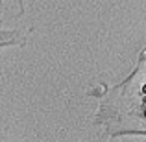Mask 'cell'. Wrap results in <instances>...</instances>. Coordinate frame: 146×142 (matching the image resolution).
<instances>
[]
</instances>
